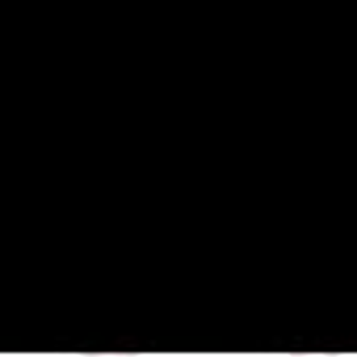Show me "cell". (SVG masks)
Here are the masks:
<instances>
[{
    "instance_id": "obj_1",
    "label": "cell",
    "mask_w": 357,
    "mask_h": 357,
    "mask_svg": "<svg viewBox=\"0 0 357 357\" xmlns=\"http://www.w3.org/2000/svg\"><path fill=\"white\" fill-rule=\"evenodd\" d=\"M80 357H139V353H80Z\"/></svg>"
},
{
    "instance_id": "obj_2",
    "label": "cell",
    "mask_w": 357,
    "mask_h": 357,
    "mask_svg": "<svg viewBox=\"0 0 357 357\" xmlns=\"http://www.w3.org/2000/svg\"><path fill=\"white\" fill-rule=\"evenodd\" d=\"M290 357H336V353H290Z\"/></svg>"
}]
</instances>
